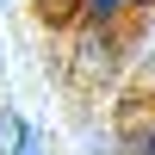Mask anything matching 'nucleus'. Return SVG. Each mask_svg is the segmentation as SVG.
<instances>
[{
	"label": "nucleus",
	"instance_id": "nucleus-2",
	"mask_svg": "<svg viewBox=\"0 0 155 155\" xmlns=\"http://www.w3.org/2000/svg\"><path fill=\"white\" fill-rule=\"evenodd\" d=\"M68 12H81V0H44V19H68Z\"/></svg>",
	"mask_w": 155,
	"mask_h": 155
},
{
	"label": "nucleus",
	"instance_id": "nucleus-3",
	"mask_svg": "<svg viewBox=\"0 0 155 155\" xmlns=\"http://www.w3.org/2000/svg\"><path fill=\"white\" fill-rule=\"evenodd\" d=\"M12 143H19V155H37V137H31V124H19V137H12Z\"/></svg>",
	"mask_w": 155,
	"mask_h": 155
},
{
	"label": "nucleus",
	"instance_id": "nucleus-1",
	"mask_svg": "<svg viewBox=\"0 0 155 155\" xmlns=\"http://www.w3.org/2000/svg\"><path fill=\"white\" fill-rule=\"evenodd\" d=\"M124 6H130V0H81V19L106 31V25H118V19H124Z\"/></svg>",
	"mask_w": 155,
	"mask_h": 155
},
{
	"label": "nucleus",
	"instance_id": "nucleus-4",
	"mask_svg": "<svg viewBox=\"0 0 155 155\" xmlns=\"http://www.w3.org/2000/svg\"><path fill=\"white\" fill-rule=\"evenodd\" d=\"M143 155H155V130H149V137H143Z\"/></svg>",
	"mask_w": 155,
	"mask_h": 155
}]
</instances>
